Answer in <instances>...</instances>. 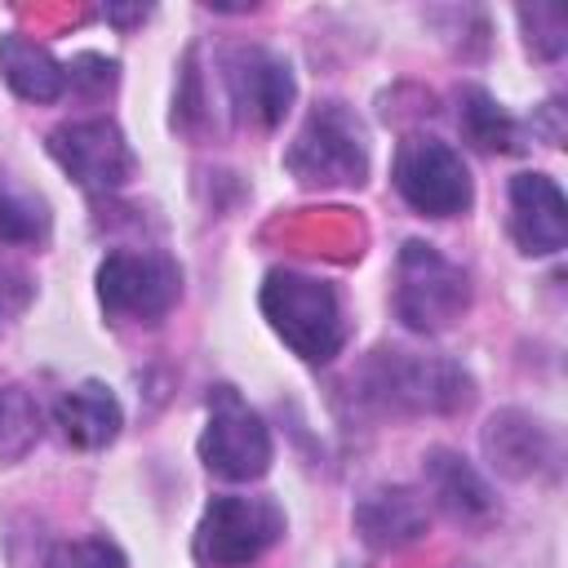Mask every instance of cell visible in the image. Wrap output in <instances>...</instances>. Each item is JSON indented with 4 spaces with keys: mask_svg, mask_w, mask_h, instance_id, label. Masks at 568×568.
I'll list each match as a JSON object with an SVG mask.
<instances>
[{
    "mask_svg": "<svg viewBox=\"0 0 568 568\" xmlns=\"http://www.w3.org/2000/svg\"><path fill=\"white\" fill-rule=\"evenodd\" d=\"M226 71V93L240 120L257 124V129H275L293 102V71L280 53L257 49V44H240L226 53L222 62Z\"/></svg>",
    "mask_w": 568,
    "mask_h": 568,
    "instance_id": "10",
    "label": "cell"
},
{
    "mask_svg": "<svg viewBox=\"0 0 568 568\" xmlns=\"http://www.w3.org/2000/svg\"><path fill=\"white\" fill-rule=\"evenodd\" d=\"M395 191L426 217L466 213L475 191L462 155L439 138H404L395 151Z\"/></svg>",
    "mask_w": 568,
    "mask_h": 568,
    "instance_id": "3",
    "label": "cell"
},
{
    "mask_svg": "<svg viewBox=\"0 0 568 568\" xmlns=\"http://www.w3.org/2000/svg\"><path fill=\"white\" fill-rule=\"evenodd\" d=\"M0 75L27 102H53L67 89V67L49 49H40L36 40H27L18 31L0 36Z\"/></svg>",
    "mask_w": 568,
    "mask_h": 568,
    "instance_id": "15",
    "label": "cell"
},
{
    "mask_svg": "<svg viewBox=\"0 0 568 568\" xmlns=\"http://www.w3.org/2000/svg\"><path fill=\"white\" fill-rule=\"evenodd\" d=\"M40 435V408L27 390L0 386V462L22 457Z\"/></svg>",
    "mask_w": 568,
    "mask_h": 568,
    "instance_id": "19",
    "label": "cell"
},
{
    "mask_svg": "<svg viewBox=\"0 0 568 568\" xmlns=\"http://www.w3.org/2000/svg\"><path fill=\"white\" fill-rule=\"evenodd\" d=\"M368 386L382 404L408 413H453L470 399V377L457 364L413 351H377L368 364Z\"/></svg>",
    "mask_w": 568,
    "mask_h": 568,
    "instance_id": "2",
    "label": "cell"
},
{
    "mask_svg": "<svg viewBox=\"0 0 568 568\" xmlns=\"http://www.w3.org/2000/svg\"><path fill=\"white\" fill-rule=\"evenodd\" d=\"M53 417L62 426V439L75 448H106L124 426L120 399L102 382H80L75 390H67L53 404Z\"/></svg>",
    "mask_w": 568,
    "mask_h": 568,
    "instance_id": "14",
    "label": "cell"
},
{
    "mask_svg": "<svg viewBox=\"0 0 568 568\" xmlns=\"http://www.w3.org/2000/svg\"><path fill=\"white\" fill-rule=\"evenodd\" d=\"M426 524H430L426 501L413 488H377L355 506V528L377 550H395V546L417 541L426 532Z\"/></svg>",
    "mask_w": 568,
    "mask_h": 568,
    "instance_id": "13",
    "label": "cell"
},
{
    "mask_svg": "<svg viewBox=\"0 0 568 568\" xmlns=\"http://www.w3.org/2000/svg\"><path fill=\"white\" fill-rule=\"evenodd\" d=\"M200 457L213 475L235 484L257 479L271 466V430L231 386H217L209 395V426L200 435Z\"/></svg>",
    "mask_w": 568,
    "mask_h": 568,
    "instance_id": "6",
    "label": "cell"
},
{
    "mask_svg": "<svg viewBox=\"0 0 568 568\" xmlns=\"http://www.w3.org/2000/svg\"><path fill=\"white\" fill-rule=\"evenodd\" d=\"M510 231L524 253L546 257L559 253L568 240V200L546 173H515L510 178Z\"/></svg>",
    "mask_w": 568,
    "mask_h": 568,
    "instance_id": "11",
    "label": "cell"
},
{
    "mask_svg": "<svg viewBox=\"0 0 568 568\" xmlns=\"http://www.w3.org/2000/svg\"><path fill=\"white\" fill-rule=\"evenodd\" d=\"M426 484H430L435 501H439L448 515H457V519H488V515H493V493H488V484L479 479V470H475L466 457H457V453H448V448H435V453L426 457Z\"/></svg>",
    "mask_w": 568,
    "mask_h": 568,
    "instance_id": "16",
    "label": "cell"
},
{
    "mask_svg": "<svg viewBox=\"0 0 568 568\" xmlns=\"http://www.w3.org/2000/svg\"><path fill=\"white\" fill-rule=\"evenodd\" d=\"M182 293V271L160 253H111L98 266V297L115 320L160 324Z\"/></svg>",
    "mask_w": 568,
    "mask_h": 568,
    "instance_id": "7",
    "label": "cell"
},
{
    "mask_svg": "<svg viewBox=\"0 0 568 568\" xmlns=\"http://www.w3.org/2000/svg\"><path fill=\"white\" fill-rule=\"evenodd\" d=\"M0 240L4 244H44L49 240L44 200L9 178H0Z\"/></svg>",
    "mask_w": 568,
    "mask_h": 568,
    "instance_id": "18",
    "label": "cell"
},
{
    "mask_svg": "<svg viewBox=\"0 0 568 568\" xmlns=\"http://www.w3.org/2000/svg\"><path fill=\"white\" fill-rule=\"evenodd\" d=\"M49 151L89 191H115L133 178V151L111 120H71L49 133Z\"/></svg>",
    "mask_w": 568,
    "mask_h": 568,
    "instance_id": "9",
    "label": "cell"
},
{
    "mask_svg": "<svg viewBox=\"0 0 568 568\" xmlns=\"http://www.w3.org/2000/svg\"><path fill=\"white\" fill-rule=\"evenodd\" d=\"M484 453L506 479H532L555 466V435L524 408H501L484 426Z\"/></svg>",
    "mask_w": 568,
    "mask_h": 568,
    "instance_id": "12",
    "label": "cell"
},
{
    "mask_svg": "<svg viewBox=\"0 0 568 568\" xmlns=\"http://www.w3.org/2000/svg\"><path fill=\"white\" fill-rule=\"evenodd\" d=\"M284 532L271 497H213L200 519V559L213 568H248Z\"/></svg>",
    "mask_w": 568,
    "mask_h": 568,
    "instance_id": "4",
    "label": "cell"
},
{
    "mask_svg": "<svg viewBox=\"0 0 568 568\" xmlns=\"http://www.w3.org/2000/svg\"><path fill=\"white\" fill-rule=\"evenodd\" d=\"M284 164L306 186H315V182H364V173H368V146H364L359 120L351 111H342L337 102L311 111V120L297 133V142L288 146Z\"/></svg>",
    "mask_w": 568,
    "mask_h": 568,
    "instance_id": "5",
    "label": "cell"
},
{
    "mask_svg": "<svg viewBox=\"0 0 568 568\" xmlns=\"http://www.w3.org/2000/svg\"><path fill=\"white\" fill-rule=\"evenodd\" d=\"M457 124H462L466 142L479 146V151H510V146H519L515 142V133H519L515 120L475 84H466L457 93Z\"/></svg>",
    "mask_w": 568,
    "mask_h": 568,
    "instance_id": "17",
    "label": "cell"
},
{
    "mask_svg": "<svg viewBox=\"0 0 568 568\" xmlns=\"http://www.w3.org/2000/svg\"><path fill=\"white\" fill-rule=\"evenodd\" d=\"M106 18H120V22L124 18H146V9H106Z\"/></svg>",
    "mask_w": 568,
    "mask_h": 568,
    "instance_id": "22",
    "label": "cell"
},
{
    "mask_svg": "<svg viewBox=\"0 0 568 568\" xmlns=\"http://www.w3.org/2000/svg\"><path fill=\"white\" fill-rule=\"evenodd\" d=\"M67 84H75L84 93H102L115 84V62L98 58V53H80L75 62H67Z\"/></svg>",
    "mask_w": 568,
    "mask_h": 568,
    "instance_id": "20",
    "label": "cell"
},
{
    "mask_svg": "<svg viewBox=\"0 0 568 568\" xmlns=\"http://www.w3.org/2000/svg\"><path fill=\"white\" fill-rule=\"evenodd\" d=\"M262 311L271 328L311 364H324L346 342V320L333 284L302 271H271L262 284Z\"/></svg>",
    "mask_w": 568,
    "mask_h": 568,
    "instance_id": "1",
    "label": "cell"
},
{
    "mask_svg": "<svg viewBox=\"0 0 568 568\" xmlns=\"http://www.w3.org/2000/svg\"><path fill=\"white\" fill-rule=\"evenodd\" d=\"M58 568H124V555L106 537H89V541L67 546Z\"/></svg>",
    "mask_w": 568,
    "mask_h": 568,
    "instance_id": "21",
    "label": "cell"
},
{
    "mask_svg": "<svg viewBox=\"0 0 568 568\" xmlns=\"http://www.w3.org/2000/svg\"><path fill=\"white\" fill-rule=\"evenodd\" d=\"M466 275L444 262L430 244L408 240L399 253V315L408 328H444L466 311Z\"/></svg>",
    "mask_w": 568,
    "mask_h": 568,
    "instance_id": "8",
    "label": "cell"
}]
</instances>
